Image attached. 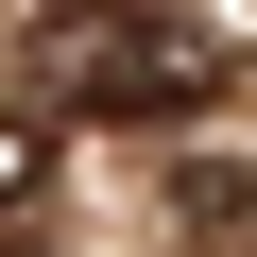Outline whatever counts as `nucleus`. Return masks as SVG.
<instances>
[{
	"instance_id": "1",
	"label": "nucleus",
	"mask_w": 257,
	"mask_h": 257,
	"mask_svg": "<svg viewBox=\"0 0 257 257\" xmlns=\"http://www.w3.org/2000/svg\"><path fill=\"white\" fill-rule=\"evenodd\" d=\"M223 86V35L189 18H86L69 35V120H189Z\"/></svg>"
},
{
	"instance_id": "2",
	"label": "nucleus",
	"mask_w": 257,
	"mask_h": 257,
	"mask_svg": "<svg viewBox=\"0 0 257 257\" xmlns=\"http://www.w3.org/2000/svg\"><path fill=\"white\" fill-rule=\"evenodd\" d=\"M35 172H52V138H35V120H0V223L35 206Z\"/></svg>"
}]
</instances>
